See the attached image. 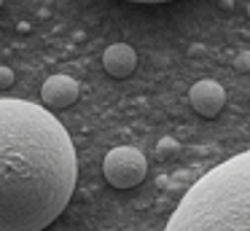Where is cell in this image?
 I'll return each mask as SVG.
<instances>
[{"label":"cell","mask_w":250,"mask_h":231,"mask_svg":"<svg viewBox=\"0 0 250 231\" xmlns=\"http://www.w3.org/2000/svg\"><path fill=\"white\" fill-rule=\"evenodd\" d=\"M78 180L76 148L51 110L0 97V231H43Z\"/></svg>","instance_id":"6da1fadb"},{"label":"cell","mask_w":250,"mask_h":231,"mask_svg":"<svg viewBox=\"0 0 250 231\" xmlns=\"http://www.w3.org/2000/svg\"><path fill=\"white\" fill-rule=\"evenodd\" d=\"M164 231H250V150L205 172L180 199Z\"/></svg>","instance_id":"7a4b0ae2"},{"label":"cell","mask_w":250,"mask_h":231,"mask_svg":"<svg viewBox=\"0 0 250 231\" xmlns=\"http://www.w3.org/2000/svg\"><path fill=\"white\" fill-rule=\"evenodd\" d=\"M103 175L113 188H135L137 183L146 180L148 175V161L132 145H119L108 150L103 161Z\"/></svg>","instance_id":"3957f363"},{"label":"cell","mask_w":250,"mask_h":231,"mask_svg":"<svg viewBox=\"0 0 250 231\" xmlns=\"http://www.w3.org/2000/svg\"><path fill=\"white\" fill-rule=\"evenodd\" d=\"M188 100L191 107L199 113L202 118H215L218 113L223 110V102H226V94H223L221 84L212 78H202L191 86L188 91Z\"/></svg>","instance_id":"277c9868"},{"label":"cell","mask_w":250,"mask_h":231,"mask_svg":"<svg viewBox=\"0 0 250 231\" xmlns=\"http://www.w3.org/2000/svg\"><path fill=\"white\" fill-rule=\"evenodd\" d=\"M41 100H43L46 110H62L70 107L78 100V81H73L70 75H51L43 81L41 89Z\"/></svg>","instance_id":"5b68a950"},{"label":"cell","mask_w":250,"mask_h":231,"mask_svg":"<svg viewBox=\"0 0 250 231\" xmlns=\"http://www.w3.org/2000/svg\"><path fill=\"white\" fill-rule=\"evenodd\" d=\"M103 67H105V73L113 75V78H126V75H132L137 67L135 48L126 46V43H113V46H108L103 54Z\"/></svg>","instance_id":"8992f818"},{"label":"cell","mask_w":250,"mask_h":231,"mask_svg":"<svg viewBox=\"0 0 250 231\" xmlns=\"http://www.w3.org/2000/svg\"><path fill=\"white\" fill-rule=\"evenodd\" d=\"M178 150H180V145H178L175 137H162L156 143V156L159 159H169V156H175Z\"/></svg>","instance_id":"52a82bcc"},{"label":"cell","mask_w":250,"mask_h":231,"mask_svg":"<svg viewBox=\"0 0 250 231\" xmlns=\"http://www.w3.org/2000/svg\"><path fill=\"white\" fill-rule=\"evenodd\" d=\"M234 70L248 73V70H250V51H239L237 57H234Z\"/></svg>","instance_id":"ba28073f"},{"label":"cell","mask_w":250,"mask_h":231,"mask_svg":"<svg viewBox=\"0 0 250 231\" xmlns=\"http://www.w3.org/2000/svg\"><path fill=\"white\" fill-rule=\"evenodd\" d=\"M11 84H14V70L0 64V89H11Z\"/></svg>","instance_id":"9c48e42d"},{"label":"cell","mask_w":250,"mask_h":231,"mask_svg":"<svg viewBox=\"0 0 250 231\" xmlns=\"http://www.w3.org/2000/svg\"><path fill=\"white\" fill-rule=\"evenodd\" d=\"M126 3H143V5H156V3H169V0H126Z\"/></svg>","instance_id":"30bf717a"},{"label":"cell","mask_w":250,"mask_h":231,"mask_svg":"<svg viewBox=\"0 0 250 231\" xmlns=\"http://www.w3.org/2000/svg\"><path fill=\"white\" fill-rule=\"evenodd\" d=\"M248 16H250V3H248Z\"/></svg>","instance_id":"8fae6325"},{"label":"cell","mask_w":250,"mask_h":231,"mask_svg":"<svg viewBox=\"0 0 250 231\" xmlns=\"http://www.w3.org/2000/svg\"><path fill=\"white\" fill-rule=\"evenodd\" d=\"M0 5H3V0H0Z\"/></svg>","instance_id":"7c38bea8"}]
</instances>
